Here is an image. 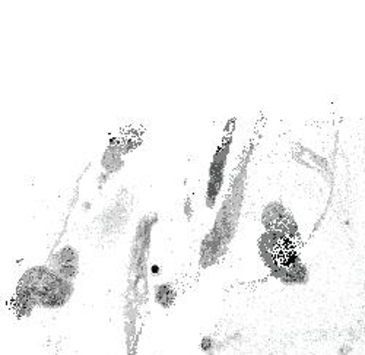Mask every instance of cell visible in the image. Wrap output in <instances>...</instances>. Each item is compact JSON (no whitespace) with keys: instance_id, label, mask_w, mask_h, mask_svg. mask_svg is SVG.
Wrapping results in <instances>:
<instances>
[{"instance_id":"obj_1","label":"cell","mask_w":365,"mask_h":355,"mask_svg":"<svg viewBox=\"0 0 365 355\" xmlns=\"http://www.w3.org/2000/svg\"><path fill=\"white\" fill-rule=\"evenodd\" d=\"M255 151V142H250L247 150L242 155L234 180L228 189V193L222 202L221 210L217 214V220L214 227L206 234V237L200 246V266L202 268H209L215 264L225 253L235 237L240 214L245 202L246 192V179L249 171V163L252 160Z\"/></svg>"},{"instance_id":"obj_4","label":"cell","mask_w":365,"mask_h":355,"mask_svg":"<svg viewBox=\"0 0 365 355\" xmlns=\"http://www.w3.org/2000/svg\"><path fill=\"white\" fill-rule=\"evenodd\" d=\"M262 224L270 232L284 234L288 239L294 240V237L298 235V227L292 215L284 208V205L273 202L269 203L262 215Z\"/></svg>"},{"instance_id":"obj_5","label":"cell","mask_w":365,"mask_h":355,"mask_svg":"<svg viewBox=\"0 0 365 355\" xmlns=\"http://www.w3.org/2000/svg\"><path fill=\"white\" fill-rule=\"evenodd\" d=\"M51 271L68 281L73 279L78 274V253H76V250L71 246H66L62 250H58L53 256Z\"/></svg>"},{"instance_id":"obj_3","label":"cell","mask_w":365,"mask_h":355,"mask_svg":"<svg viewBox=\"0 0 365 355\" xmlns=\"http://www.w3.org/2000/svg\"><path fill=\"white\" fill-rule=\"evenodd\" d=\"M232 133H234V120L230 122V130L222 138L220 146L214 154V160L210 163L209 168V180H207V190H206V206L207 208H214L218 195L224 185V174L227 167V160L231 151L232 143Z\"/></svg>"},{"instance_id":"obj_2","label":"cell","mask_w":365,"mask_h":355,"mask_svg":"<svg viewBox=\"0 0 365 355\" xmlns=\"http://www.w3.org/2000/svg\"><path fill=\"white\" fill-rule=\"evenodd\" d=\"M73 292L72 284L58 277L46 266L29 269L18 287V303L25 310H31L36 304L47 309L62 307Z\"/></svg>"}]
</instances>
